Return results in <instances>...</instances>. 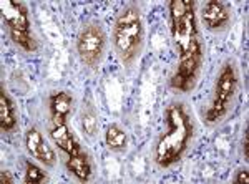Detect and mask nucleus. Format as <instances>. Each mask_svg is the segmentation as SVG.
I'll list each match as a JSON object with an SVG mask.
<instances>
[{"label":"nucleus","mask_w":249,"mask_h":184,"mask_svg":"<svg viewBox=\"0 0 249 184\" xmlns=\"http://www.w3.org/2000/svg\"><path fill=\"white\" fill-rule=\"evenodd\" d=\"M170 30L178 63L170 78V86L179 93H190L196 88L203 71L204 49L196 18V3L173 0L168 3Z\"/></svg>","instance_id":"1"},{"label":"nucleus","mask_w":249,"mask_h":184,"mask_svg":"<svg viewBox=\"0 0 249 184\" xmlns=\"http://www.w3.org/2000/svg\"><path fill=\"white\" fill-rule=\"evenodd\" d=\"M195 136V121L184 103L173 101L164 110V130L156 138L153 161L160 167H171L183 159Z\"/></svg>","instance_id":"2"},{"label":"nucleus","mask_w":249,"mask_h":184,"mask_svg":"<svg viewBox=\"0 0 249 184\" xmlns=\"http://www.w3.org/2000/svg\"><path fill=\"white\" fill-rule=\"evenodd\" d=\"M111 43L123 67H131L142 57L144 47V23L142 10L135 3L124 5L116 15L111 32Z\"/></svg>","instance_id":"3"},{"label":"nucleus","mask_w":249,"mask_h":184,"mask_svg":"<svg viewBox=\"0 0 249 184\" xmlns=\"http://www.w3.org/2000/svg\"><path fill=\"white\" fill-rule=\"evenodd\" d=\"M239 91L238 70L232 60H226L221 65L218 77L214 80L210 105L204 113V121L210 126H216L224 121V118L232 111Z\"/></svg>","instance_id":"4"},{"label":"nucleus","mask_w":249,"mask_h":184,"mask_svg":"<svg viewBox=\"0 0 249 184\" xmlns=\"http://www.w3.org/2000/svg\"><path fill=\"white\" fill-rule=\"evenodd\" d=\"M2 10V18L9 30L10 40L27 53H34L38 49L37 38L32 30L29 7L22 2H14V0H3L0 3Z\"/></svg>","instance_id":"5"},{"label":"nucleus","mask_w":249,"mask_h":184,"mask_svg":"<svg viewBox=\"0 0 249 184\" xmlns=\"http://www.w3.org/2000/svg\"><path fill=\"white\" fill-rule=\"evenodd\" d=\"M107 51V33L102 23L90 20L82 27L77 38V53L80 62L88 68H96Z\"/></svg>","instance_id":"6"},{"label":"nucleus","mask_w":249,"mask_h":184,"mask_svg":"<svg viewBox=\"0 0 249 184\" xmlns=\"http://www.w3.org/2000/svg\"><path fill=\"white\" fill-rule=\"evenodd\" d=\"M201 20L206 30L213 33H223L230 29L232 22V10L221 0H210L201 7Z\"/></svg>","instance_id":"7"},{"label":"nucleus","mask_w":249,"mask_h":184,"mask_svg":"<svg viewBox=\"0 0 249 184\" xmlns=\"http://www.w3.org/2000/svg\"><path fill=\"white\" fill-rule=\"evenodd\" d=\"M48 134H50L52 141L58 146V150L67 156H75L83 153V148L78 143L77 136L70 131L67 119L60 118H50V125H48Z\"/></svg>","instance_id":"8"},{"label":"nucleus","mask_w":249,"mask_h":184,"mask_svg":"<svg viewBox=\"0 0 249 184\" xmlns=\"http://www.w3.org/2000/svg\"><path fill=\"white\" fill-rule=\"evenodd\" d=\"M25 148L29 154L38 163H42L47 167H53L57 165V154H55L53 148L45 139L42 131L38 128L32 126L25 134Z\"/></svg>","instance_id":"9"},{"label":"nucleus","mask_w":249,"mask_h":184,"mask_svg":"<svg viewBox=\"0 0 249 184\" xmlns=\"http://www.w3.org/2000/svg\"><path fill=\"white\" fill-rule=\"evenodd\" d=\"M65 165L68 173L75 176L80 183H88L93 178V165H91V159L87 154V151L75 156H68Z\"/></svg>","instance_id":"10"},{"label":"nucleus","mask_w":249,"mask_h":184,"mask_svg":"<svg viewBox=\"0 0 249 184\" xmlns=\"http://www.w3.org/2000/svg\"><path fill=\"white\" fill-rule=\"evenodd\" d=\"M17 106L3 86H0V128L3 133H12L17 128Z\"/></svg>","instance_id":"11"},{"label":"nucleus","mask_w":249,"mask_h":184,"mask_svg":"<svg viewBox=\"0 0 249 184\" xmlns=\"http://www.w3.org/2000/svg\"><path fill=\"white\" fill-rule=\"evenodd\" d=\"M75 100L71 97L70 91H55L48 98V108H50V118H60L67 119L73 110Z\"/></svg>","instance_id":"12"},{"label":"nucleus","mask_w":249,"mask_h":184,"mask_svg":"<svg viewBox=\"0 0 249 184\" xmlns=\"http://www.w3.org/2000/svg\"><path fill=\"white\" fill-rule=\"evenodd\" d=\"M105 143H107L108 150L115 151V153H122V151L126 150V146H128L126 131H124L120 125H116V123H111V125L107 128Z\"/></svg>","instance_id":"13"},{"label":"nucleus","mask_w":249,"mask_h":184,"mask_svg":"<svg viewBox=\"0 0 249 184\" xmlns=\"http://www.w3.org/2000/svg\"><path fill=\"white\" fill-rule=\"evenodd\" d=\"M23 181L27 184H42L48 181V174L45 169H42L32 161H25V174H23Z\"/></svg>","instance_id":"14"},{"label":"nucleus","mask_w":249,"mask_h":184,"mask_svg":"<svg viewBox=\"0 0 249 184\" xmlns=\"http://www.w3.org/2000/svg\"><path fill=\"white\" fill-rule=\"evenodd\" d=\"M82 126H83V131L88 134V136H93L98 133V115H96L95 108L93 106H88L87 110H83L82 113Z\"/></svg>","instance_id":"15"},{"label":"nucleus","mask_w":249,"mask_h":184,"mask_svg":"<svg viewBox=\"0 0 249 184\" xmlns=\"http://www.w3.org/2000/svg\"><path fill=\"white\" fill-rule=\"evenodd\" d=\"M232 183H234V184H248L249 183L248 169H238V171H236L234 178H232Z\"/></svg>","instance_id":"16"},{"label":"nucleus","mask_w":249,"mask_h":184,"mask_svg":"<svg viewBox=\"0 0 249 184\" xmlns=\"http://www.w3.org/2000/svg\"><path fill=\"white\" fill-rule=\"evenodd\" d=\"M0 183L2 184H14V178H12V174L9 171H0Z\"/></svg>","instance_id":"17"},{"label":"nucleus","mask_w":249,"mask_h":184,"mask_svg":"<svg viewBox=\"0 0 249 184\" xmlns=\"http://www.w3.org/2000/svg\"><path fill=\"white\" fill-rule=\"evenodd\" d=\"M243 151H244V158L248 159L249 151H248V128L244 130V136H243Z\"/></svg>","instance_id":"18"}]
</instances>
